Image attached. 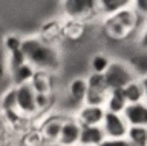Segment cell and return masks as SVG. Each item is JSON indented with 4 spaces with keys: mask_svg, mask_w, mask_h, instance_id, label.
<instances>
[{
    "mask_svg": "<svg viewBox=\"0 0 147 146\" xmlns=\"http://www.w3.org/2000/svg\"><path fill=\"white\" fill-rule=\"evenodd\" d=\"M22 51L28 63L35 68V71H55L60 66L58 49L49 40L41 37H28L22 42Z\"/></svg>",
    "mask_w": 147,
    "mask_h": 146,
    "instance_id": "obj_1",
    "label": "cell"
},
{
    "mask_svg": "<svg viewBox=\"0 0 147 146\" xmlns=\"http://www.w3.org/2000/svg\"><path fill=\"white\" fill-rule=\"evenodd\" d=\"M144 19L133 10L132 6L115 12V14L106 16V33L109 37L115 40H121L129 37L132 33H135L138 26H142Z\"/></svg>",
    "mask_w": 147,
    "mask_h": 146,
    "instance_id": "obj_2",
    "label": "cell"
},
{
    "mask_svg": "<svg viewBox=\"0 0 147 146\" xmlns=\"http://www.w3.org/2000/svg\"><path fill=\"white\" fill-rule=\"evenodd\" d=\"M64 17L75 22H86L100 16L96 0H61Z\"/></svg>",
    "mask_w": 147,
    "mask_h": 146,
    "instance_id": "obj_3",
    "label": "cell"
},
{
    "mask_svg": "<svg viewBox=\"0 0 147 146\" xmlns=\"http://www.w3.org/2000/svg\"><path fill=\"white\" fill-rule=\"evenodd\" d=\"M103 75H104V81H106L107 89L123 88L130 80L136 79V74L132 69V66L126 62H121V60L110 62V65L107 66V69L104 71Z\"/></svg>",
    "mask_w": 147,
    "mask_h": 146,
    "instance_id": "obj_4",
    "label": "cell"
},
{
    "mask_svg": "<svg viewBox=\"0 0 147 146\" xmlns=\"http://www.w3.org/2000/svg\"><path fill=\"white\" fill-rule=\"evenodd\" d=\"M16 106L18 114L23 115H34L35 112H38L35 103V91L31 83L16 86Z\"/></svg>",
    "mask_w": 147,
    "mask_h": 146,
    "instance_id": "obj_5",
    "label": "cell"
},
{
    "mask_svg": "<svg viewBox=\"0 0 147 146\" xmlns=\"http://www.w3.org/2000/svg\"><path fill=\"white\" fill-rule=\"evenodd\" d=\"M101 128L106 137H126L129 125L126 123L121 112L106 111L103 122H101Z\"/></svg>",
    "mask_w": 147,
    "mask_h": 146,
    "instance_id": "obj_6",
    "label": "cell"
},
{
    "mask_svg": "<svg viewBox=\"0 0 147 146\" xmlns=\"http://www.w3.org/2000/svg\"><path fill=\"white\" fill-rule=\"evenodd\" d=\"M121 114L129 126H147V102L144 100L127 103Z\"/></svg>",
    "mask_w": 147,
    "mask_h": 146,
    "instance_id": "obj_7",
    "label": "cell"
},
{
    "mask_svg": "<svg viewBox=\"0 0 147 146\" xmlns=\"http://www.w3.org/2000/svg\"><path fill=\"white\" fill-rule=\"evenodd\" d=\"M80 131H81V125L78 123V120H77L75 117H74V118H64L57 143H60V145H66V146L78 145Z\"/></svg>",
    "mask_w": 147,
    "mask_h": 146,
    "instance_id": "obj_8",
    "label": "cell"
},
{
    "mask_svg": "<svg viewBox=\"0 0 147 146\" xmlns=\"http://www.w3.org/2000/svg\"><path fill=\"white\" fill-rule=\"evenodd\" d=\"M104 112H106L104 106H95V105L83 103L81 108L78 109L75 118L80 125H101Z\"/></svg>",
    "mask_w": 147,
    "mask_h": 146,
    "instance_id": "obj_9",
    "label": "cell"
},
{
    "mask_svg": "<svg viewBox=\"0 0 147 146\" xmlns=\"http://www.w3.org/2000/svg\"><path fill=\"white\" fill-rule=\"evenodd\" d=\"M106 139L101 125H81L78 146H98Z\"/></svg>",
    "mask_w": 147,
    "mask_h": 146,
    "instance_id": "obj_10",
    "label": "cell"
},
{
    "mask_svg": "<svg viewBox=\"0 0 147 146\" xmlns=\"http://www.w3.org/2000/svg\"><path fill=\"white\" fill-rule=\"evenodd\" d=\"M127 105L126 97H124L123 88H113L107 91V97L104 102V109L112 112H123L124 106Z\"/></svg>",
    "mask_w": 147,
    "mask_h": 146,
    "instance_id": "obj_11",
    "label": "cell"
},
{
    "mask_svg": "<svg viewBox=\"0 0 147 146\" xmlns=\"http://www.w3.org/2000/svg\"><path fill=\"white\" fill-rule=\"evenodd\" d=\"M63 120H64V118L57 117V115L48 118V120L45 122L43 128H41V135H43L48 141H51V143H55V141L58 140L60 131H61Z\"/></svg>",
    "mask_w": 147,
    "mask_h": 146,
    "instance_id": "obj_12",
    "label": "cell"
},
{
    "mask_svg": "<svg viewBox=\"0 0 147 146\" xmlns=\"http://www.w3.org/2000/svg\"><path fill=\"white\" fill-rule=\"evenodd\" d=\"M123 92H124V97H126L127 103H135V102L144 100V89H142L141 80L138 77L123 86Z\"/></svg>",
    "mask_w": 147,
    "mask_h": 146,
    "instance_id": "obj_13",
    "label": "cell"
},
{
    "mask_svg": "<svg viewBox=\"0 0 147 146\" xmlns=\"http://www.w3.org/2000/svg\"><path fill=\"white\" fill-rule=\"evenodd\" d=\"M35 74V68L31 65V63H22L20 66H17L16 69L11 71V75H12V83L14 86L17 85H23V83H29L32 80V77Z\"/></svg>",
    "mask_w": 147,
    "mask_h": 146,
    "instance_id": "obj_14",
    "label": "cell"
},
{
    "mask_svg": "<svg viewBox=\"0 0 147 146\" xmlns=\"http://www.w3.org/2000/svg\"><path fill=\"white\" fill-rule=\"evenodd\" d=\"M98 2L100 16H110L115 12L129 8L132 5V0H96Z\"/></svg>",
    "mask_w": 147,
    "mask_h": 146,
    "instance_id": "obj_15",
    "label": "cell"
},
{
    "mask_svg": "<svg viewBox=\"0 0 147 146\" xmlns=\"http://www.w3.org/2000/svg\"><path fill=\"white\" fill-rule=\"evenodd\" d=\"M87 94V81L86 79L77 77L69 83V98L75 103H83Z\"/></svg>",
    "mask_w": 147,
    "mask_h": 146,
    "instance_id": "obj_16",
    "label": "cell"
},
{
    "mask_svg": "<svg viewBox=\"0 0 147 146\" xmlns=\"http://www.w3.org/2000/svg\"><path fill=\"white\" fill-rule=\"evenodd\" d=\"M126 139L132 146H147V126H129Z\"/></svg>",
    "mask_w": 147,
    "mask_h": 146,
    "instance_id": "obj_17",
    "label": "cell"
},
{
    "mask_svg": "<svg viewBox=\"0 0 147 146\" xmlns=\"http://www.w3.org/2000/svg\"><path fill=\"white\" fill-rule=\"evenodd\" d=\"M31 86L34 88L35 92H45V94H51V80H49V74L45 71H35L32 80L29 81Z\"/></svg>",
    "mask_w": 147,
    "mask_h": 146,
    "instance_id": "obj_18",
    "label": "cell"
},
{
    "mask_svg": "<svg viewBox=\"0 0 147 146\" xmlns=\"http://www.w3.org/2000/svg\"><path fill=\"white\" fill-rule=\"evenodd\" d=\"M86 81H87V89H90V91H100V92H107L109 91L107 86H106L103 74L92 72V74L86 79Z\"/></svg>",
    "mask_w": 147,
    "mask_h": 146,
    "instance_id": "obj_19",
    "label": "cell"
},
{
    "mask_svg": "<svg viewBox=\"0 0 147 146\" xmlns=\"http://www.w3.org/2000/svg\"><path fill=\"white\" fill-rule=\"evenodd\" d=\"M110 58L104 54H96L94 56L90 62V68H92V72H96V74H104V71L107 69V66L110 65Z\"/></svg>",
    "mask_w": 147,
    "mask_h": 146,
    "instance_id": "obj_20",
    "label": "cell"
},
{
    "mask_svg": "<svg viewBox=\"0 0 147 146\" xmlns=\"http://www.w3.org/2000/svg\"><path fill=\"white\" fill-rule=\"evenodd\" d=\"M0 106L5 112L6 111H17L16 106V86L12 89H9L6 94L2 97V102H0Z\"/></svg>",
    "mask_w": 147,
    "mask_h": 146,
    "instance_id": "obj_21",
    "label": "cell"
},
{
    "mask_svg": "<svg viewBox=\"0 0 147 146\" xmlns=\"http://www.w3.org/2000/svg\"><path fill=\"white\" fill-rule=\"evenodd\" d=\"M8 54H9V58H8L9 71L16 69L17 66H20L22 63H25V62H26L25 54H23L22 49H16V51H11V52H8Z\"/></svg>",
    "mask_w": 147,
    "mask_h": 146,
    "instance_id": "obj_22",
    "label": "cell"
},
{
    "mask_svg": "<svg viewBox=\"0 0 147 146\" xmlns=\"http://www.w3.org/2000/svg\"><path fill=\"white\" fill-rule=\"evenodd\" d=\"M22 42H23L22 37H18V35H16V34H9L3 40V46L8 52H11V51H16V49H20Z\"/></svg>",
    "mask_w": 147,
    "mask_h": 146,
    "instance_id": "obj_23",
    "label": "cell"
},
{
    "mask_svg": "<svg viewBox=\"0 0 147 146\" xmlns=\"http://www.w3.org/2000/svg\"><path fill=\"white\" fill-rule=\"evenodd\" d=\"M98 146H132L126 137H106Z\"/></svg>",
    "mask_w": 147,
    "mask_h": 146,
    "instance_id": "obj_24",
    "label": "cell"
},
{
    "mask_svg": "<svg viewBox=\"0 0 147 146\" xmlns=\"http://www.w3.org/2000/svg\"><path fill=\"white\" fill-rule=\"evenodd\" d=\"M35 103H37V109L38 111H43L49 106L51 103V95L45 94V92H35Z\"/></svg>",
    "mask_w": 147,
    "mask_h": 146,
    "instance_id": "obj_25",
    "label": "cell"
},
{
    "mask_svg": "<svg viewBox=\"0 0 147 146\" xmlns=\"http://www.w3.org/2000/svg\"><path fill=\"white\" fill-rule=\"evenodd\" d=\"M130 6L142 17V19H147V0H132Z\"/></svg>",
    "mask_w": 147,
    "mask_h": 146,
    "instance_id": "obj_26",
    "label": "cell"
},
{
    "mask_svg": "<svg viewBox=\"0 0 147 146\" xmlns=\"http://www.w3.org/2000/svg\"><path fill=\"white\" fill-rule=\"evenodd\" d=\"M140 43L144 49H147V19H144L142 26H141V40H140Z\"/></svg>",
    "mask_w": 147,
    "mask_h": 146,
    "instance_id": "obj_27",
    "label": "cell"
},
{
    "mask_svg": "<svg viewBox=\"0 0 147 146\" xmlns=\"http://www.w3.org/2000/svg\"><path fill=\"white\" fill-rule=\"evenodd\" d=\"M140 80H141L142 89H144V102H147V75H142V77H140Z\"/></svg>",
    "mask_w": 147,
    "mask_h": 146,
    "instance_id": "obj_28",
    "label": "cell"
},
{
    "mask_svg": "<svg viewBox=\"0 0 147 146\" xmlns=\"http://www.w3.org/2000/svg\"><path fill=\"white\" fill-rule=\"evenodd\" d=\"M49 146H66V145H60V143H57V141H55V143H51ZM71 146H78V145H71Z\"/></svg>",
    "mask_w": 147,
    "mask_h": 146,
    "instance_id": "obj_29",
    "label": "cell"
}]
</instances>
